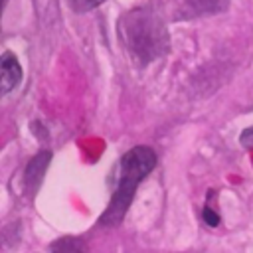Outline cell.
<instances>
[{"mask_svg":"<svg viewBox=\"0 0 253 253\" xmlns=\"http://www.w3.org/2000/svg\"><path fill=\"white\" fill-rule=\"evenodd\" d=\"M156 166V154L150 146H134L130 148L123 158H121V166H119V184L117 190L107 206V210L101 215V225H117L121 223V219L125 217L136 186L140 184V180H144Z\"/></svg>","mask_w":253,"mask_h":253,"instance_id":"1","label":"cell"},{"mask_svg":"<svg viewBox=\"0 0 253 253\" xmlns=\"http://www.w3.org/2000/svg\"><path fill=\"white\" fill-rule=\"evenodd\" d=\"M123 40L138 63H148L168 49V34L160 18L148 8H138L123 18Z\"/></svg>","mask_w":253,"mask_h":253,"instance_id":"2","label":"cell"},{"mask_svg":"<svg viewBox=\"0 0 253 253\" xmlns=\"http://www.w3.org/2000/svg\"><path fill=\"white\" fill-rule=\"evenodd\" d=\"M22 79V65L12 51L0 55V95H8Z\"/></svg>","mask_w":253,"mask_h":253,"instance_id":"3","label":"cell"},{"mask_svg":"<svg viewBox=\"0 0 253 253\" xmlns=\"http://www.w3.org/2000/svg\"><path fill=\"white\" fill-rule=\"evenodd\" d=\"M49 158H51V152L49 150H43V152L36 154L32 158V162L28 164L24 180H26V186H28L30 192H36L38 186L42 184V178H43V172H45V168L49 164Z\"/></svg>","mask_w":253,"mask_h":253,"instance_id":"4","label":"cell"},{"mask_svg":"<svg viewBox=\"0 0 253 253\" xmlns=\"http://www.w3.org/2000/svg\"><path fill=\"white\" fill-rule=\"evenodd\" d=\"M49 253H87L85 245L75 237H63L51 245Z\"/></svg>","mask_w":253,"mask_h":253,"instance_id":"5","label":"cell"},{"mask_svg":"<svg viewBox=\"0 0 253 253\" xmlns=\"http://www.w3.org/2000/svg\"><path fill=\"white\" fill-rule=\"evenodd\" d=\"M105 0H69V4L77 10V12H87V10H93L97 8L99 4H103Z\"/></svg>","mask_w":253,"mask_h":253,"instance_id":"6","label":"cell"},{"mask_svg":"<svg viewBox=\"0 0 253 253\" xmlns=\"http://www.w3.org/2000/svg\"><path fill=\"white\" fill-rule=\"evenodd\" d=\"M204 219L208 221V225H217V223H219V215H217L210 206L204 208Z\"/></svg>","mask_w":253,"mask_h":253,"instance_id":"7","label":"cell"},{"mask_svg":"<svg viewBox=\"0 0 253 253\" xmlns=\"http://www.w3.org/2000/svg\"><path fill=\"white\" fill-rule=\"evenodd\" d=\"M239 140H241V144H243L245 148H253V126H249V128H245V130L241 132V136H239Z\"/></svg>","mask_w":253,"mask_h":253,"instance_id":"8","label":"cell"},{"mask_svg":"<svg viewBox=\"0 0 253 253\" xmlns=\"http://www.w3.org/2000/svg\"><path fill=\"white\" fill-rule=\"evenodd\" d=\"M4 4H6V0H0V12H2V8H4Z\"/></svg>","mask_w":253,"mask_h":253,"instance_id":"9","label":"cell"}]
</instances>
